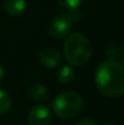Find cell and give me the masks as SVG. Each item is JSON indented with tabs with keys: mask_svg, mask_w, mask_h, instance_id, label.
<instances>
[{
	"mask_svg": "<svg viewBox=\"0 0 124 125\" xmlns=\"http://www.w3.org/2000/svg\"><path fill=\"white\" fill-rule=\"evenodd\" d=\"M97 90L107 97H119L124 92V67L119 61L107 60L95 71Z\"/></svg>",
	"mask_w": 124,
	"mask_h": 125,
	"instance_id": "6da1fadb",
	"label": "cell"
},
{
	"mask_svg": "<svg viewBox=\"0 0 124 125\" xmlns=\"http://www.w3.org/2000/svg\"><path fill=\"white\" fill-rule=\"evenodd\" d=\"M63 55L69 66H83L92 56L91 42L80 33H74L67 37L63 44Z\"/></svg>",
	"mask_w": 124,
	"mask_h": 125,
	"instance_id": "7a4b0ae2",
	"label": "cell"
},
{
	"mask_svg": "<svg viewBox=\"0 0 124 125\" xmlns=\"http://www.w3.org/2000/svg\"><path fill=\"white\" fill-rule=\"evenodd\" d=\"M83 100L79 94L73 91H65L58 94L52 100V109L58 118L71 119L80 113Z\"/></svg>",
	"mask_w": 124,
	"mask_h": 125,
	"instance_id": "3957f363",
	"label": "cell"
},
{
	"mask_svg": "<svg viewBox=\"0 0 124 125\" xmlns=\"http://www.w3.org/2000/svg\"><path fill=\"white\" fill-rule=\"evenodd\" d=\"M73 24V18L69 13H60L55 16L49 24V34L54 39H61L68 35Z\"/></svg>",
	"mask_w": 124,
	"mask_h": 125,
	"instance_id": "277c9868",
	"label": "cell"
},
{
	"mask_svg": "<svg viewBox=\"0 0 124 125\" xmlns=\"http://www.w3.org/2000/svg\"><path fill=\"white\" fill-rule=\"evenodd\" d=\"M51 123V112L44 104L34 106L28 114L29 125H50Z\"/></svg>",
	"mask_w": 124,
	"mask_h": 125,
	"instance_id": "5b68a950",
	"label": "cell"
},
{
	"mask_svg": "<svg viewBox=\"0 0 124 125\" xmlns=\"http://www.w3.org/2000/svg\"><path fill=\"white\" fill-rule=\"evenodd\" d=\"M39 61L43 64V67L54 69L58 67L61 63V53L57 49L46 46L41 49V51L39 52Z\"/></svg>",
	"mask_w": 124,
	"mask_h": 125,
	"instance_id": "8992f818",
	"label": "cell"
},
{
	"mask_svg": "<svg viewBox=\"0 0 124 125\" xmlns=\"http://www.w3.org/2000/svg\"><path fill=\"white\" fill-rule=\"evenodd\" d=\"M27 7L26 0H4V10L7 15L16 17L24 12Z\"/></svg>",
	"mask_w": 124,
	"mask_h": 125,
	"instance_id": "52a82bcc",
	"label": "cell"
},
{
	"mask_svg": "<svg viewBox=\"0 0 124 125\" xmlns=\"http://www.w3.org/2000/svg\"><path fill=\"white\" fill-rule=\"evenodd\" d=\"M28 95L35 102H45L49 98V90L40 83L33 84L28 89Z\"/></svg>",
	"mask_w": 124,
	"mask_h": 125,
	"instance_id": "ba28073f",
	"label": "cell"
},
{
	"mask_svg": "<svg viewBox=\"0 0 124 125\" xmlns=\"http://www.w3.org/2000/svg\"><path fill=\"white\" fill-rule=\"evenodd\" d=\"M57 80L61 84H69L74 80V77H76V73H74V69L72 66H62L58 72H57Z\"/></svg>",
	"mask_w": 124,
	"mask_h": 125,
	"instance_id": "9c48e42d",
	"label": "cell"
},
{
	"mask_svg": "<svg viewBox=\"0 0 124 125\" xmlns=\"http://www.w3.org/2000/svg\"><path fill=\"white\" fill-rule=\"evenodd\" d=\"M105 53L106 56L108 57V60H114V61H118L122 58L123 56V49H122V45L118 44V42H113L111 45H108L105 50Z\"/></svg>",
	"mask_w": 124,
	"mask_h": 125,
	"instance_id": "30bf717a",
	"label": "cell"
},
{
	"mask_svg": "<svg viewBox=\"0 0 124 125\" xmlns=\"http://www.w3.org/2000/svg\"><path fill=\"white\" fill-rule=\"evenodd\" d=\"M11 107H12V100L10 95L2 89H0V115L7 113L11 109Z\"/></svg>",
	"mask_w": 124,
	"mask_h": 125,
	"instance_id": "8fae6325",
	"label": "cell"
},
{
	"mask_svg": "<svg viewBox=\"0 0 124 125\" xmlns=\"http://www.w3.org/2000/svg\"><path fill=\"white\" fill-rule=\"evenodd\" d=\"M84 0H57L58 5L69 10H76L79 7V5L82 4Z\"/></svg>",
	"mask_w": 124,
	"mask_h": 125,
	"instance_id": "7c38bea8",
	"label": "cell"
},
{
	"mask_svg": "<svg viewBox=\"0 0 124 125\" xmlns=\"http://www.w3.org/2000/svg\"><path fill=\"white\" fill-rule=\"evenodd\" d=\"M74 125H97V123H96L95 120L90 119V118H85V119L79 120L78 123H76Z\"/></svg>",
	"mask_w": 124,
	"mask_h": 125,
	"instance_id": "4fadbf2b",
	"label": "cell"
},
{
	"mask_svg": "<svg viewBox=\"0 0 124 125\" xmlns=\"http://www.w3.org/2000/svg\"><path fill=\"white\" fill-rule=\"evenodd\" d=\"M4 74H5V72H4V68L0 66V82L2 80V78H4Z\"/></svg>",
	"mask_w": 124,
	"mask_h": 125,
	"instance_id": "5bb4252c",
	"label": "cell"
}]
</instances>
